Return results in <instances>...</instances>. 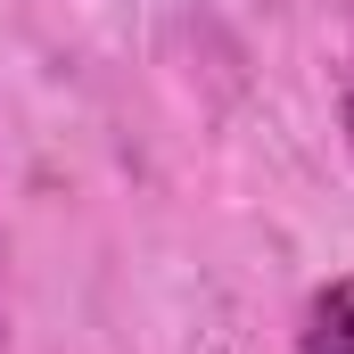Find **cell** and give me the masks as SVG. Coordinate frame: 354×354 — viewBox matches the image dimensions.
Instances as JSON below:
<instances>
[{"mask_svg":"<svg viewBox=\"0 0 354 354\" xmlns=\"http://www.w3.org/2000/svg\"><path fill=\"white\" fill-rule=\"evenodd\" d=\"M297 354H354V280H330V288L305 305Z\"/></svg>","mask_w":354,"mask_h":354,"instance_id":"obj_1","label":"cell"},{"mask_svg":"<svg viewBox=\"0 0 354 354\" xmlns=\"http://www.w3.org/2000/svg\"><path fill=\"white\" fill-rule=\"evenodd\" d=\"M346 140H354V99H346Z\"/></svg>","mask_w":354,"mask_h":354,"instance_id":"obj_2","label":"cell"}]
</instances>
